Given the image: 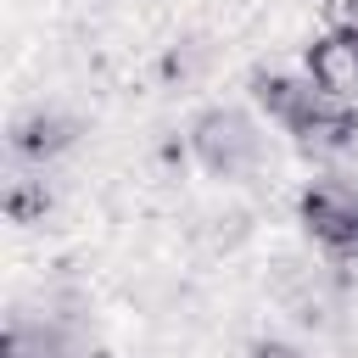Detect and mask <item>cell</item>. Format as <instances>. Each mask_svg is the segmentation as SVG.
<instances>
[{
    "mask_svg": "<svg viewBox=\"0 0 358 358\" xmlns=\"http://www.w3.org/2000/svg\"><path fill=\"white\" fill-rule=\"evenodd\" d=\"M324 28L330 34H358V0H324Z\"/></svg>",
    "mask_w": 358,
    "mask_h": 358,
    "instance_id": "6",
    "label": "cell"
},
{
    "mask_svg": "<svg viewBox=\"0 0 358 358\" xmlns=\"http://www.w3.org/2000/svg\"><path fill=\"white\" fill-rule=\"evenodd\" d=\"M257 106H263L268 117H280L285 134H296L302 151L330 157V151H347V145L358 140V112H352V101L319 90L313 78H285V73L268 78V73H263V78H257Z\"/></svg>",
    "mask_w": 358,
    "mask_h": 358,
    "instance_id": "1",
    "label": "cell"
},
{
    "mask_svg": "<svg viewBox=\"0 0 358 358\" xmlns=\"http://www.w3.org/2000/svg\"><path fill=\"white\" fill-rule=\"evenodd\" d=\"M190 151H196V162H201L207 173H218V179H241V173L257 168L263 140H257V129H252L241 112L218 106V112H201V117H196V129H190Z\"/></svg>",
    "mask_w": 358,
    "mask_h": 358,
    "instance_id": "2",
    "label": "cell"
},
{
    "mask_svg": "<svg viewBox=\"0 0 358 358\" xmlns=\"http://www.w3.org/2000/svg\"><path fill=\"white\" fill-rule=\"evenodd\" d=\"M252 358H302V352H291V347H280V341H263Z\"/></svg>",
    "mask_w": 358,
    "mask_h": 358,
    "instance_id": "7",
    "label": "cell"
},
{
    "mask_svg": "<svg viewBox=\"0 0 358 358\" xmlns=\"http://www.w3.org/2000/svg\"><path fill=\"white\" fill-rule=\"evenodd\" d=\"M308 78L330 95H347L358 90V34H324L319 45H308Z\"/></svg>",
    "mask_w": 358,
    "mask_h": 358,
    "instance_id": "4",
    "label": "cell"
},
{
    "mask_svg": "<svg viewBox=\"0 0 358 358\" xmlns=\"http://www.w3.org/2000/svg\"><path fill=\"white\" fill-rule=\"evenodd\" d=\"M296 218H302V229L324 252H336V257L358 252V185H347V179H313L296 196Z\"/></svg>",
    "mask_w": 358,
    "mask_h": 358,
    "instance_id": "3",
    "label": "cell"
},
{
    "mask_svg": "<svg viewBox=\"0 0 358 358\" xmlns=\"http://www.w3.org/2000/svg\"><path fill=\"white\" fill-rule=\"evenodd\" d=\"M11 145H17V157H56L62 145H73V123L62 112H34L17 123Z\"/></svg>",
    "mask_w": 358,
    "mask_h": 358,
    "instance_id": "5",
    "label": "cell"
}]
</instances>
